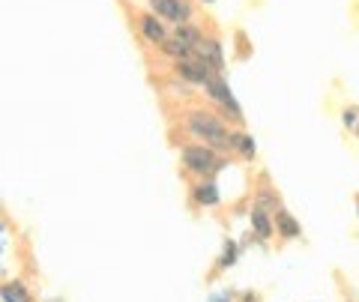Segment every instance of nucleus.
Segmentation results:
<instances>
[{
  "instance_id": "f257e3e1",
  "label": "nucleus",
  "mask_w": 359,
  "mask_h": 302,
  "mask_svg": "<svg viewBox=\"0 0 359 302\" xmlns=\"http://www.w3.org/2000/svg\"><path fill=\"white\" fill-rule=\"evenodd\" d=\"M186 132L192 135L198 144H204V147L216 150V153H231V132L228 123H224L219 114H212V111H204V108H192L186 114Z\"/></svg>"
},
{
  "instance_id": "f03ea898",
  "label": "nucleus",
  "mask_w": 359,
  "mask_h": 302,
  "mask_svg": "<svg viewBox=\"0 0 359 302\" xmlns=\"http://www.w3.org/2000/svg\"><path fill=\"white\" fill-rule=\"evenodd\" d=\"M180 159H183V167L189 174H195L198 180H210L212 174H219L224 165V156L204 147V144H186L183 150H180Z\"/></svg>"
},
{
  "instance_id": "7ed1b4c3",
  "label": "nucleus",
  "mask_w": 359,
  "mask_h": 302,
  "mask_svg": "<svg viewBox=\"0 0 359 302\" xmlns=\"http://www.w3.org/2000/svg\"><path fill=\"white\" fill-rule=\"evenodd\" d=\"M204 93L222 108V114H224V117H231V123H237V126H243V123H245V120H243V108H240L237 99H233L231 87H228V78H224L222 72H219V75H212V81L204 87Z\"/></svg>"
},
{
  "instance_id": "20e7f679",
  "label": "nucleus",
  "mask_w": 359,
  "mask_h": 302,
  "mask_svg": "<svg viewBox=\"0 0 359 302\" xmlns=\"http://www.w3.org/2000/svg\"><path fill=\"white\" fill-rule=\"evenodd\" d=\"M150 13L177 27V25H189L195 18V4L192 0H150Z\"/></svg>"
},
{
  "instance_id": "39448f33",
  "label": "nucleus",
  "mask_w": 359,
  "mask_h": 302,
  "mask_svg": "<svg viewBox=\"0 0 359 302\" xmlns=\"http://www.w3.org/2000/svg\"><path fill=\"white\" fill-rule=\"evenodd\" d=\"M174 75L180 78L183 84H192V87H207L212 81V75H219L216 69H212L210 63H204L195 54V57H189V60H180L174 63Z\"/></svg>"
},
{
  "instance_id": "423d86ee",
  "label": "nucleus",
  "mask_w": 359,
  "mask_h": 302,
  "mask_svg": "<svg viewBox=\"0 0 359 302\" xmlns=\"http://www.w3.org/2000/svg\"><path fill=\"white\" fill-rule=\"evenodd\" d=\"M138 30H141V36L150 42V46H156V48H162L168 39V27L162 25V18L159 15H153V13H141L138 15Z\"/></svg>"
},
{
  "instance_id": "0eeeda50",
  "label": "nucleus",
  "mask_w": 359,
  "mask_h": 302,
  "mask_svg": "<svg viewBox=\"0 0 359 302\" xmlns=\"http://www.w3.org/2000/svg\"><path fill=\"white\" fill-rule=\"evenodd\" d=\"M195 54L204 63H210L216 72H224V48H222L219 36H210V33H207V36L201 39V46L195 48Z\"/></svg>"
},
{
  "instance_id": "6e6552de",
  "label": "nucleus",
  "mask_w": 359,
  "mask_h": 302,
  "mask_svg": "<svg viewBox=\"0 0 359 302\" xmlns=\"http://www.w3.org/2000/svg\"><path fill=\"white\" fill-rule=\"evenodd\" d=\"M273 221H276V233L282 240H299L302 237V228H299V221L290 216V212L282 207L278 212H273Z\"/></svg>"
},
{
  "instance_id": "1a4fd4ad",
  "label": "nucleus",
  "mask_w": 359,
  "mask_h": 302,
  "mask_svg": "<svg viewBox=\"0 0 359 302\" xmlns=\"http://www.w3.org/2000/svg\"><path fill=\"white\" fill-rule=\"evenodd\" d=\"M249 221H252V231H255V237L261 240V242H266L269 237L276 233V221H273V216L269 212H264V210H252L249 212Z\"/></svg>"
},
{
  "instance_id": "9d476101",
  "label": "nucleus",
  "mask_w": 359,
  "mask_h": 302,
  "mask_svg": "<svg viewBox=\"0 0 359 302\" xmlns=\"http://www.w3.org/2000/svg\"><path fill=\"white\" fill-rule=\"evenodd\" d=\"M192 200L198 207H216L219 204V188L212 180H198L192 186Z\"/></svg>"
},
{
  "instance_id": "9b49d317",
  "label": "nucleus",
  "mask_w": 359,
  "mask_h": 302,
  "mask_svg": "<svg viewBox=\"0 0 359 302\" xmlns=\"http://www.w3.org/2000/svg\"><path fill=\"white\" fill-rule=\"evenodd\" d=\"M231 153H237L240 159L252 162V159H255V153H257L255 138H252V135H245V132H237V129H233V132H231Z\"/></svg>"
},
{
  "instance_id": "f8f14e48",
  "label": "nucleus",
  "mask_w": 359,
  "mask_h": 302,
  "mask_svg": "<svg viewBox=\"0 0 359 302\" xmlns=\"http://www.w3.org/2000/svg\"><path fill=\"white\" fill-rule=\"evenodd\" d=\"M159 51L165 54L168 60H174V63H180V60H189V57H195V48H192V46H186V42H180L177 36H171V39H168V42H165V46H162Z\"/></svg>"
},
{
  "instance_id": "ddd939ff",
  "label": "nucleus",
  "mask_w": 359,
  "mask_h": 302,
  "mask_svg": "<svg viewBox=\"0 0 359 302\" xmlns=\"http://www.w3.org/2000/svg\"><path fill=\"white\" fill-rule=\"evenodd\" d=\"M174 36H177L180 42H186V46L198 48V46H201V39H204L207 33L201 30V27L195 25V21H189V25H177V27H174Z\"/></svg>"
},
{
  "instance_id": "4468645a",
  "label": "nucleus",
  "mask_w": 359,
  "mask_h": 302,
  "mask_svg": "<svg viewBox=\"0 0 359 302\" xmlns=\"http://www.w3.org/2000/svg\"><path fill=\"white\" fill-rule=\"evenodd\" d=\"M237 257H240V245L233 242V240H224L219 261H216V266H212V275H216V273H224L228 266H233V263H237Z\"/></svg>"
},
{
  "instance_id": "2eb2a0df",
  "label": "nucleus",
  "mask_w": 359,
  "mask_h": 302,
  "mask_svg": "<svg viewBox=\"0 0 359 302\" xmlns=\"http://www.w3.org/2000/svg\"><path fill=\"white\" fill-rule=\"evenodd\" d=\"M255 207H257V210H264V212H278V210H282V207H278L276 188H269V186L257 188V192H255Z\"/></svg>"
},
{
  "instance_id": "dca6fc26",
  "label": "nucleus",
  "mask_w": 359,
  "mask_h": 302,
  "mask_svg": "<svg viewBox=\"0 0 359 302\" xmlns=\"http://www.w3.org/2000/svg\"><path fill=\"white\" fill-rule=\"evenodd\" d=\"M4 302H33V296L27 294L21 282H6L4 284Z\"/></svg>"
},
{
  "instance_id": "f3484780",
  "label": "nucleus",
  "mask_w": 359,
  "mask_h": 302,
  "mask_svg": "<svg viewBox=\"0 0 359 302\" xmlns=\"http://www.w3.org/2000/svg\"><path fill=\"white\" fill-rule=\"evenodd\" d=\"M341 126L351 132V135L359 138V108H356V105H347V108L341 111Z\"/></svg>"
},
{
  "instance_id": "a211bd4d",
  "label": "nucleus",
  "mask_w": 359,
  "mask_h": 302,
  "mask_svg": "<svg viewBox=\"0 0 359 302\" xmlns=\"http://www.w3.org/2000/svg\"><path fill=\"white\" fill-rule=\"evenodd\" d=\"M210 302H231V294H219V296H212Z\"/></svg>"
},
{
  "instance_id": "6ab92c4d",
  "label": "nucleus",
  "mask_w": 359,
  "mask_h": 302,
  "mask_svg": "<svg viewBox=\"0 0 359 302\" xmlns=\"http://www.w3.org/2000/svg\"><path fill=\"white\" fill-rule=\"evenodd\" d=\"M240 302H257V296H255V294H243Z\"/></svg>"
},
{
  "instance_id": "aec40b11",
  "label": "nucleus",
  "mask_w": 359,
  "mask_h": 302,
  "mask_svg": "<svg viewBox=\"0 0 359 302\" xmlns=\"http://www.w3.org/2000/svg\"><path fill=\"white\" fill-rule=\"evenodd\" d=\"M356 216H359V195H356Z\"/></svg>"
},
{
  "instance_id": "412c9836",
  "label": "nucleus",
  "mask_w": 359,
  "mask_h": 302,
  "mask_svg": "<svg viewBox=\"0 0 359 302\" xmlns=\"http://www.w3.org/2000/svg\"><path fill=\"white\" fill-rule=\"evenodd\" d=\"M204 4H216V0H204Z\"/></svg>"
}]
</instances>
